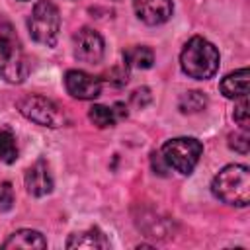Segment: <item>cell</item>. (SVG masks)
Returning a JSON list of instances; mask_svg holds the SVG:
<instances>
[{
    "label": "cell",
    "mask_w": 250,
    "mask_h": 250,
    "mask_svg": "<svg viewBox=\"0 0 250 250\" xmlns=\"http://www.w3.org/2000/svg\"><path fill=\"white\" fill-rule=\"evenodd\" d=\"M29 64L21 49L20 37L12 21L0 14V74L12 84H20L27 78Z\"/></svg>",
    "instance_id": "obj_1"
},
{
    "label": "cell",
    "mask_w": 250,
    "mask_h": 250,
    "mask_svg": "<svg viewBox=\"0 0 250 250\" xmlns=\"http://www.w3.org/2000/svg\"><path fill=\"white\" fill-rule=\"evenodd\" d=\"M211 191L223 203L246 207L250 203V170L244 164L225 166L211 184Z\"/></svg>",
    "instance_id": "obj_2"
},
{
    "label": "cell",
    "mask_w": 250,
    "mask_h": 250,
    "mask_svg": "<svg viewBox=\"0 0 250 250\" xmlns=\"http://www.w3.org/2000/svg\"><path fill=\"white\" fill-rule=\"evenodd\" d=\"M180 64L189 78L207 80L219 68V51L211 41L195 35L184 45L180 55Z\"/></svg>",
    "instance_id": "obj_3"
},
{
    "label": "cell",
    "mask_w": 250,
    "mask_h": 250,
    "mask_svg": "<svg viewBox=\"0 0 250 250\" xmlns=\"http://www.w3.org/2000/svg\"><path fill=\"white\" fill-rule=\"evenodd\" d=\"M27 29L33 41L53 47L57 43L59 29H61L59 8L51 0H39L31 10V16L27 20Z\"/></svg>",
    "instance_id": "obj_4"
},
{
    "label": "cell",
    "mask_w": 250,
    "mask_h": 250,
    "mask_svg": "<svg viewBox=\"0 0 250 250\" xmlns=\"http://www.w3.org/2000/svg\"><path fill=\"white\" fill-rule=\"evenodd\" d=\"M203 152V145L193 137H176L164 143L160 154L168 168L188 176L193 172L195 164L199 162V156Z\"/></svg>",
    "instance_id": "obj_5"
},
{
    "label": "cell",
    "mask_w": 250,
    "mask_h": 250,
    "mask_svg": "<svg viewBox=\"0 0 250 250\" xmlns=\"http://www.w3.org/2000/svg\"><path fill=\"white\" fill-rule=\"evenodd\" d=\"M18 109L25 119L43 127H62L66 121L61 107L45 96H25L18 102Z\"/></svg>",
    "instance_id": "obj_6"
},
{
    "label": "cell",
    "mask_w": 250,
    "mask_h": 250,
    "mask_svg": "<svg viewBox=\"0 0 250 250\" xmlns=\"http://www.w3.org/2000/svg\"><path fill=\"white\" fill-rule=\"evenodd\" d=\"M74 57L80 62L96 64L104 57V39L92 27H82L74 35Z\"/></svg>",
    "instance_id": "obj_7"
},
{
    "label": "cell",
    "mask_w": 250,
    "mask_h": 250,
    "mask_svg": "<svg viewBox=\"0 0 250 250\" xmlns=\"http://www.w3.org/2000/svg\"><path fill=\"white\" fill-rule=\"evenodd\" d=\"M64 86L76 100H94L102 92V80L84 70H68L64 74Z\"/></svg>",
    "instance_id": "obj_8"
},
{
    "label": "cell",
    "mask_w": 250,
    "mask_h": 250,
    "mask_svg": "<svg viewBox=\"0 0 250 250\" xmlns=\"http://www.w3.org/2000/svg\"><path fill=\"white\" fill-rule=\"evenodd\" d=\"M135 14L146 25H160L172 18V0H133Z\"/></svg>",
    "instance_id": "obj_9"
},
{
    "label": "cell",
    "mask_w": 250,
    "mask_h": 250,
    "mask_svg": "<svg viewBox=\"0 0 250 250\" xmlns=\"http://www.w3.org/2000/svg\"><path fill=\"white\" fill-rule=\"evenodd\" d=\"M25 188L35 197H43V195L51 193L53 178H51L49 166H47V162L43 158H39L35 164H31L25 170Z\"/></svg>",
    "instance_id": "obj_10"
},
{
    "label": "cell",
    "mask_w": 250,
    "mask_h": 250,
    "mask_svg": "<svg viewBox=\"0 0 250 250\" xmlns=\"http://www.w3.org/2000/svg\"><path fill=\"white\" fill-rule=\"evenodd\" d=\"M248 76H250L248 68H240L227 74L219 84L221 94L225 98H244L248 94Z\"/></svg>",
    "instance_id": "obj_11"
},
{
    "label": "cell",
    "mask_w": 250,
    "mask_h": 250,
    "mask_svg": "<svg viewBox=\"0 0 250 250\" xmlns=\"http://www.w3.org/2000/svg\"><path fill=\"white\" fill-rule=\"evenodd\" d=\"M66 248H109V240L100 229H88L82 232L70 234Z\"/></svg>",
    "instance_id": "obj_12"
},
{
    "label": "cell",
    "mask_w": 250,
    "mask_h": 250,
    "mask_svg": "<svg viewBox=\"0 0 250 250\" xmlns=\"http://www.w3.org/2000/svg\"><path fill=\"white\" fill-rule=\"evenodd\" d=\"M2 246L4 248H47V240L37 230L21 229V230L12 232Z\"/></svg>",
    "instance_id": "obj_13"
},
{
    "label": "cell",
    "mask_w": 250,
    "mask_h": 250,
    "mask_svg": "<svg viewBox=\"0 0 250 250\" xmlns=\"http://www.w3.org/2000/svg\"><path fill=\"white\" fill-rule=\"evenodd\" d=\"M123 59H125L127 66L150 68L152 62H154V53H152V49H148L145 45H135V47H129V49L123 51Z\"/></svg>",
    "instance_id": "obj_14"
},
{
    "label": "cell",
    "mask_w": 250,
    "mask_h": 250,
    "mask_svg": "<svg viewBox=\"0 0 250 250\" xmlns=\"http://www.w3.org/2000/svg\"><path fill=\"white\" fill-rule=\"evenodd\" d=\"M178 107L182 113H199L207 107V96L199 90H189L180 96Z\"/></svg>",
    "instance_id": "obj_15"
},
{
    "label": "cell",
    "mask_w": 250,
    "mask_h": 250,
    "mask_svg": "<svg viewBox=\"0 0 250 250\" xmlns=\"http://www.w3.org/2000/svg\"><path fill=\"white\" fill-rule=\"evenodd\" d=\"M16 158H18V146H16L14 131L8 125H0V160L12 164L16 162Z\"/></svg>",
    "instance_id": "obj_16"
},
{
    "label": "cell",
    "mask_w": 250,
    "mask_h": 250,
    "mask_svg": "<svg viewBox=\"0 0 250 250\" xmlns=\"http://www.w3.org/2000/svg\"><path fill=\"white\" fill-rule=\"evenodd\" d=\"M88 117L90 121L100 127V129H105V127H113L115 121H117V115L113 111V107H107V105H92L90 111H88Z\"/></svg>",
    "instance_id": "obj_17"
},
{
    "label": "cell",
    "mask_w": 250,
    "mask_h": 250,
    "mask_svg": "<svg viewBox=\"0 0 250 250\" xmlns=\"http://www.w3.org/2000/svg\"><path fill=\"white\" fill-rule=\"evenodd\" d=\"M105 80L109 82V84H113V86H123V84H127V80H129V72H127V64H123V66H113V68H109L107 72H105Z\"/></svg>",
    "instance_id": "obj_18"
},
{
    "label": "cell",
    "mask_w": 250,
    "mask_h": 250,
    "mask_svg": "<svg viewBox=\"0 0 250 250\" xmlns=\"http://www.w3.org/2000/svg\"><path fill=\"white\" fill-rule=\"evenodd\" d=\"M229 146L234 148L240 154H246L248 152V133H246V129H242V133H232L229 137Z\"/></svg>",
    "instance_id": "obj_19"
},
{
    "label": "cell",
    "mask_w": 250,
    "mask_h": 250,
    "mask_svg": "<svg viewBox=\"0 0 250 250\" xmlns=\"http://www.w3.org/2000/svg\"><path fill=\"white\" fill-rule=\"evenodd\" d=\"M14 205V188L10 182L0 184V211H10Z\"/></svg>",
    "instance_id": "obj_20"
},
{
    "label": "cell",
    "mask_w": 250,
    "mask_h": 250,
    "mask_svg": "<svg viewBox=\"0 0 250 250\" xmlns=\"http://www.w3.org/2000/svg\"><path fill=\"white\" fill-rule=\"evenodd\" d=\"M234 121L242 127V129H248V102H246V96L240 100V104L234 107Z\"/></svg>",
    "instance_id": "obj_21"
},
{
    "label": "cell",
    "mask_w": 250,
    "mask_h": 250,
    "mask_svg": "<svg viewBox=\"0 0 250 250\" xmlns=\"http://www.w3.org/2000/svg\"><path fill=\"white\" fill-rule=\"evenodd\" d=\"M150 100H152V96H150V90L148 88H137L131 94V104L135 107H145V105L150 104Z\"/></svg>",
    "instance_id": "obj_22"
},
{
    "label": "cell",
    "mask_w": 250,
    "mask_h": 250,
    "mask_svg": "<svg viewBox=\"0 0 250 250\" xmlns=\"http://www.w3.org/2000/svg\"><path fill=\"white\" fill-rule=\"evenodd\" d=\"M150 162H152V168H154V172H156V174L166 176V172H168V164L164 162V158H162V154H160V152H152Z\"/></svg>",
    "instance_id": "obj_23"
}]
</instances>
